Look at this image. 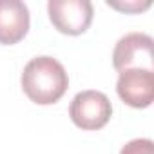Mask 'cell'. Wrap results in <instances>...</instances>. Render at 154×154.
<instances>
[{
    "mask_svg": "<svg viewBox=\"0 0 154 154\" xmlns=\"http://www.w3.org/2000/svg\"><path fill=\"white\" fill-rule=\"evenodd\" d=\"M107 4H109L111 8L118 9V11L140 13V11H145L147 8H150V0H132V2H116V0H109Z\"/></svg>",
    "mask_w": 154,
    "mask_h": 154,
    "instance_id": "8",
    "label": "cell"
},
{
    "mask_svg": "<svg viewBox=\"0 0 154 154\" xmlns=\"http://www.w3.org/2000/svg\"><path fill=\"white\" fill-rule=\"evenodd\" d=\"M29 29V9L20 0H0V44H17Z\"/></svg>",
    "mask_w": 154,
    "mask_h": 154,
    "instance_id": "6",
    "label": "cell"
},
{
    "mask_svg": "<svg viewBox=\"0 0 154 154\" xmlns=\"http://www.w3.org/2000/svg\"><path fill=\"white\" fill-rule=\"evenodd\" d=\"M120 154H154V145L147 138H138V140L129 141L122 149Z\"/></svg>",
    "mask_w": 154,
    "mask_h": 154,
    "instance_id": "7",
    "label": "cell"
},
{
    "mask_svg": "<svg viewBox=\"0 0 154 154\" xmlns=\"http://www.w3.org/2000/svg\"><path fill=\"white\" fill-rule=\"evenodd\" d=\"M112 105L111 100L100 93V91H82L78 93L71 105H69V116L76 127L84 131H98L111 120Z\"/></svg>",
    "mask_w": 154,
    "mask_h": 154,
    "instance_id": "2",
    "label": "cell"
},
{
    "mask_svg": "<svg viewBox=\"0 0 154 154\" xmlns=\"http://www.w3.org/2000/svg\"><path fill=\"white\" fill-rule=\"evenodd\" d=\"M112 65L120 72L125 69L152 71V38L145 33H129L122 36L112 51Z\"/></svg>",
    "mask_w": 154,
    "mask_h": 154,
    "instance_id": "4",
    "label": "cell"
},
{
    "mask_svg": "<svg viewBox=\"0 0 154 154\" xmlns=\"http://www.w3.org/2000/svg\"><path fill=\"white\" fill-rule=\"evenodd\" d=\"M47 11L53 26L65 35L85 33L94 15L89 0H49Z\"/></svg>",
    "mask_w": 154,
    "mask_h": 154,
    "instance_id": "3",
    "label": "cell"
},
{
    "mask_svg": "<svg viewBox=\"0 0 154 154\" xmlns=\"http://www.w3.org/2000/svg\"><path fill=\"white\" fill-rule=\"evenodd\" d=\"M69 87V76L63 65L53 56H36L29 60L22 72V89L27 98L38 105L58 102Z\"/></svg>",
    "mask_w": 154,
    "mask_h": 154,
    "instance_id": "1",
    "label": "cell"
},
{
    "mask_svg": "<svg viewBox=\"0 0 154 154\" xmlns=\"http://www.w3.org/2000/svg\"><path fill=\"white\" fill-rule=\"evenodd\" d=\"M118 96L134 109H143L154 98V72L150 69H125L116 82Z\"/></svg>",
    "mask_w": 154,
    "mask_h": 154,
    "instance_id": "5",
    "label": "cell"
}]
</instances>
